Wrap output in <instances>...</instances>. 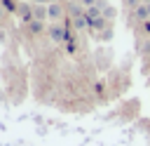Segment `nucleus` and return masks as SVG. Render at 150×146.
Instances as JSON below:
<instances>
[{
    "label": "nucleus",
    "instance_id": "15",
    "mask_svg": "<svg viewBox=\"0 0 150 146\" xmlns=\"http://www.w3.org/2000/svg\"><path fill=\"white\" fill-rule=\"evenodd\" d=\"M5 38H7V35H5V31H0V42H5Z\"/></svg>",
    "mask_w": 150,
    "mask_h": 146
},
{
    "label": "nucleus",
    "instance_id": "10",
    "mask_svg": "<svg viewBox=\"0 0 150 146\" xmlns=\"http://www.w3.org/2000/svg\"><path fill=\"white\" fill-rule=\"evenodd\" d=\"M28 28H30V33H42V31H45V21H35V19H33V21L28 24Z\"/></svg>",
    "mask_w": 150,
    "mask_h": 146
},
{
    "label": "nucleus",
    "instance_id": "18",
    "mask_svg": "<svg viewBox=\"0 0 150 146\" xmlns=\"http://www.w3.org/2000/svg\"><path fill=\"white\" fill-rule=\"evenodd\" d=\"M145 7H148V14H150V5H145Z\"/></svg>",
    "mask_w": 150,
    "mask_h": 146
},
{
    "label": "nucleus",
    "instance_id": "7",
    "mask_svg": "<svg viewBox=\"0 0 150 146\" xmlns=\"http://www.w3.org/2000/svg\"><path fill=\"white\" fill-rule=\"evenodd\" d=\"M134 12H136V19H138V21H141V24H143V21H148V19H150V14H148V7H145V5H141V7H136V9H134Z\"/></svg>",
    "mask_w": 150,
    "mask_h": 146
},
{
    "label": "nucleus",
    "instance_id": "6",
    "mask_svg": "<svg viewBox=\"0 0 150 146\" xmlns=\"http://www.w3.org/2000/svg\"><path fill=\"white\" fill-rule=\"evenodd\" d=\"M49 35H52V40L63 42V40H66V28H63V26H52V28H49Z\"/></svg>",
    "mask_w": 150,
    "mask_h": 146
},
{
    "label": "nucleus",
    "instance_id": "11",
    "mask_svg": "<svg viewBox=\"0 0 150 146\" xmlns=\"http://www.w3.org/2000/svg\"><path fill=\"white\" fill-rule=\"evenodd\" d=\"M112 35H115V31H112V26H108V28H105V31L101 33V40H105V42H108V40L112 38Z\"/></svg>",
    "mask_w": 150,
    "mask_h": 146
},
{
    "label": "nucleus",
    "instance_id": "12",
    "mask_svg": "<svg viewBox=\"0 0 150 146\" xmlns=\"http://www.w3.org/2000/svg\"><path fill=\"white\" fill-rule=\"evenodd\" d=\"M141 31H143V33H150V19H148V21H143V24H141Z\"/></svg>",
    "mask_w": 150,
    "mask_h": 146
},
{
    "label": "nucleus",
    "instance_id": "17",
    "mask_svg": "<svg viewBox=\"0 0 150 146\" xmlns=\"http://www.w3.org/2000/svg\"><path fill=\"white\" fill-rule=\"evenodd\" d=\"M141 2H143V5H150V0H141Z\"/></svg>",
    "mask_w": 150,
    "mask_h": 146
},
{
    "label": "nucleus",
    "instance_id": "4",
    "mask_svg": "<svg viewBox=\"0 0 150 146\" xmlns=\"http://www.w3.org/2000/svg\"><path fill=\"white\" fill-rule=\"evenodd\" d=\"M87 24H89V31H101V33L110 26V21L103 19V16H98V19H87Z\"/></svg>",
    "mask_w": 150,
    "mask_h": 146
},
{
    "label": "nucleus",
    "instance_id": "9",
    "mask_svg": "<svg viewBox=\"0 0 150 146\" xmlns=\"http://www.w3.org/2000/svg\"><path fill=\"white\" fill-rule=\"evenodd\" d=\"M101 16H103V19H108V21H112V19L117 16V9H115L112 5H108V7L103 9V14H101Z\"/></svg>",
    "mask_w": 150,
    "mask_h": 146
},
{
    "label": "nucleus",
    "instance_id": "5",
    "mask_svg": "<svg viewBox=\"0 0 150 146\" xmlns=\"http://www.w3.org/2000/svg\"><path fill=\"white\" fill-rule=\"evenodd\" d=\"M33 19H35V21H49L47 5H33Z\"/></svg>",
    "mask_w": 150,
    "mask_h": 146
},
{
    "label": "nucleus",
    "instance_id": "3",
    "mask_svg": "<svg viewBox=\"0 0 150 146\" xmlns=\"http://www.w3.org/2000/svg\"><path fill=\"white\" fill-rule=\"evenodd\" d=\"M47 12H49V19H56V21H59V19L66 14V7H63L61 2H49V5H47Z\"/></svg>",
    "mask_w": 150,
    "mask_h": 146
},
{
    "label": "nucleus",
    "instance_id": "13",
    "mask_svg": "<svg viewBox=\"0 0 150 146\" xmlns=\"http://www.w3.org/2000/svg\"><path fill=\"white\" fill-rule=\"evenodd\" d=\"M80 2H82V5H84V7H87V9H89V7H94V5H96V0H80Z\"/></svg>",
    "mask_w": 150,
    "mask_h": 146
},
{
    "label": "nucleus",
    "instance_id": "8",
    "mask_svg": "<svg viewBox=\"0 0 150 146\" xmlns=\"http://www.w3.org/2000/svg\"><path fill=\"white\" fill-rule=\"evenodd\" d=\"M0 7H2L5 12H16V9H19V5H16L14 0H0Z\"/></svg>",
    "mask_w": 150,
    "mask_h": 146
},
{
    "label": "nucleus",
    "instance_id": "1",
    "mask_svg": "<svg viewBox=\"0 0 150 146\" xmlns=\"http://www.w3.org/2000/svg\"><path fill=\"white\" fill-rule=\"evenodd\" d=\"M16 16H19L23 24H30V21H33V2H19Z\"/></svg>",
    "mask_w": 150,
    "mask_h": 146
},
{
    "label": "nucleus",
    "instance_id": "2",
    "mask_svg": "<svg viewBox=\"0 0 150 146\" xmlns=\"http://www.w3.org/2000/svg\"><path fill=\"white\" fill-rule=\"evenodd\" d=\"M66 9L73 14V19H82V16H87V7H84L82 2H77V0H68Z\"/></svg>",
    "mask_w": 150,
    "mask_h": 146
},
{
    "label": "nucleus",
    "instance_id": "14",
    "mask_svg": "<svg viewBox=\"0 0 150 146\" xmlns=\"http://www.w3.org/2000/svg\"><path fill=\"white\" fill-rule=\"evenodd\" d=\"M52 0H33V5H49Z\"/></svg>",
    "mask_w": 150,
    "mask_h": 146
},
{
    "label": "nucleus",
    "instance_id": "16",
    "mask_svg": "<svg viewBox=\"0 0 150 146\" xmlns=\"http://www.w3.org/2000/svg\"><path fill=\"white\" fill-rule=\"evenodd\" d=\"M2 19H5V9L0 7V21H2Z\"/></svg>",
    "mask_w": 150,
    "mask_h": 146
}]
</instances>
